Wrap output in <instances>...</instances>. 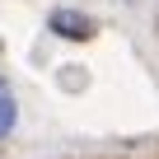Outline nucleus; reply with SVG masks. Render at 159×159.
Returning <instances> with one entry per match:
<instances>
[{
  "label": "nucleus",
  "instance_id": "f257e3e1",
  "mask_svg": "<svg viewBox=\"0 0 159 159\" xmlns=\"http://www.w3.org/2000/svg\"><path fill=\"white\" fill-rule=\"evenodd\" d=\"M14 117H19V108H14V94H10V84H5V80H0V140L14 131Z\"/></svg>",
  "mask_w": 159,
  "mask_h": 159
},
{
  "label": "nucleus",
  "instance_id": "f03ea898",
  "mask_svg": "<svg viewBox=\"0 0 159 159\" xmlns=\"http://www.w3.org/2000/svg\"><path fill=\"white\" fill-rule=\"evenodd\" d=\"M52 28H61V33H94L89 19H70V14H52Z\"/></svg>",
  "mask_w": 159,
  "mask_h": 159
}]
</instances>
